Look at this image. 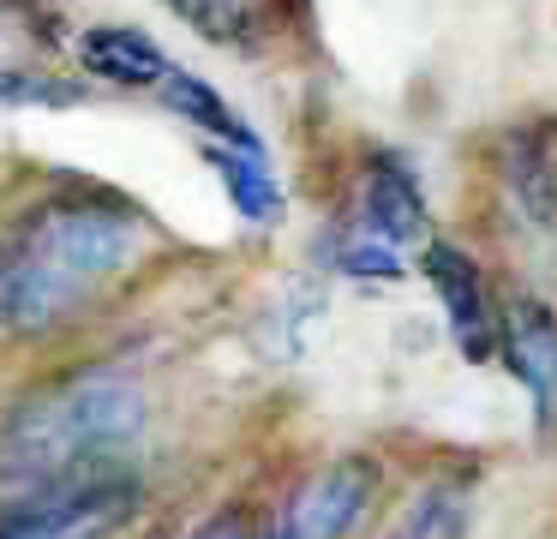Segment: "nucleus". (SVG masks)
Wrapping results in <instances>:
<instances>
[{
    "instance_id": "f257e3e1",
    "label": "nucleus",
    "mask_w": 557,
    "mask_h": 539,
    "mask_svg": "<svg viewBox=\"0 0 557 539\" xmlns=\"http://www.w3.org/2000/svg\"><path fill=\"white\" fill-rule=\"evenodd\" d=\"M150 240H157V222L126 192L97 186V180L49 186L0 234L7 246L0 323L25 342L61 335L150 258Z\"/></svg>"
},
{
    "instance_id": "f03ea898",
    "label": "nucleus",
    "mask_w": 557,
    "mask_h": 539,
    "mask_svg": "<svg viewBox=\"0 0 557 539\" xmlns=\"http://www.w3.org/2000/svg\"><path fill=\"white\" fill-rule=\"evenodd\" d=\"M150 419V395L121 359H78L0 407V486L73 474L133 455Z\"/></svg>"
},
{
    "instance_id": "7ed1b4c3",
    "label": "nucleus",
    "mask_w": 557,
    "mask_h": 539,
    "mask_svg": "<svg viewBox=\"0 0 557 539\" xmlns=\"http://www.w3.org/2000/svg\"><path fill=\"white\" fill-rule=\"evenodd\" d=\"M377 491H384V467L366 450H342L330 462H318L282 498V510L270 515L264 539H354L360 522L372 515Z\"/></svg>"
},
{
    "instance_id": "20e7f679",
    "label": "nucleus",
    "mask_w": 557,
    "mask_h": 539,
    "mask_svg": "<svg viewBox=\"0 0 557 539\" xmlns=\"http://www.w3.org/2000/svg\"><path fill=\"white\" fill-rule=\"evenodd\" d=\"M497 359L521 383L533 438L557 443V306L533 287L497 294Z\"/></svg>"
},
{
    "instance_id": "39448f33",
    "label": "nucleus",
    "mask_w": 557,
    "mask_h": 539,
    "mask_svg": "<svg viewBox=\"0 0 557 539\" xmlns=\"http://www.w3.org/2000/svg\"><path fill=\"white\" fill-rule=\"evenodd\" d=\"M342 222H348L354 234L377 240V246L401 252V258L420 252V240L432 234L420 168H413L401 150H366L360 168H354V192H348Z\"/></svg>"
},
{
    "instance_id": "423d86ee",
    "label": "nucleus",
    "mask_w": 557,
    "mask_h": 539,
    "mask_svg": "<svg viewBox=\"0 0 557 539\" xmlns=\"http://www.w3.org/2000/svg\"><path fill=\"white\" fill-rule=\"evenodd\" d=\"M413 264H420L425 287L437 294V311H444V330L456 342V354L468 366L497 359V294H492V275L480 270V258L444 234H425Z\"/></svg>"
},
{
    "instance_id": "0eeeda50",
    "label": "nucleus",
    "mask_w": 557,
    "mask_h": 539,
    "mask_svg": "<svg viewBox=\"0 0 557 539\" xmlns=\"http://www.w3.org/2000/svg\"><path fill=\"white\" fill-rule=\"evenodd\" d=\"M497 192H504L509 216L521 228L557 240V126L552 120L504 132V144H497Z\"/></svg>"
},
{
    "instance_id": "6e6552de",
    "label": "nucleus",
    "mask_w": 557,
    "mask_h": 539,
    "mask_svg": "<svg viewBox=\"0 0 557 539\" xmlns=\"http://www.w3.org/2000/svg\"><path fill=\"white\" fill-rule=\"evenodd\" d=\"M66 48H73L78 78L102 84V90H157L162 72L174 66L157 36H145L138 24H85Z\"/></svg>"
},
{
    "instance_id": "1a4fd4ad",
    "label": "nucleus",
    "mask_w": 557,
    "mask_h": 539,
    "mask_svg": "<svg viewBox=\"0 0 557 539\" xmlns=\"http://www.w3.org/2000/svg\"><path fill=\"white\" fill-rule=\"evenodd\" d=\"M157 108L162 114H174L181 126H193L198 138H210V144H246V150H264V138H258V126L240 114V108L228 102V96L216 90V84L205 78V72H193V66H181L174 60L169 72H162V84L157 90Z\"/></svg>"
},
{
    "instance_id": "9d476101",
    "label": "nucleus",
    "mask_w": 557,
    "mask_h": 539,
    "mask_svg": "<svg viewBox=\"0 0 557 539\" xmlns=\"http://www.w3.org/2000/svg\"><path fill=\"white\" fill-rule=\"evenodd\" d=\"M205 150V168L222 180V198L228 210L240 216L246 228H276L282 210H288V192H282L276 168H270V150H246V144H210L198 138Z\"/></svg>"
},
{
    "instance_id": "9b49d317",
    "label": "nucleus",
    "mask_w": 557,
    "mask_h": 539,
    "mask_svg": "<svg viewBox=\"0 0 557 539\" xmlns=\"http://www.w3.org/2000/svg\"><path fill=\"white\" fill-rule=\"evenodd\" d=\"M473 527V479L468 474H432L408 491L396 515H389L384 539H468Z\"/></svg>"
},
{
    "instance_id": "f8f14e48",
    "label": "nucleus",
    "mask_w": 557,
    "mask_h": 539,
    "mask_svg": "<svg viewBox=\"0 0 557 539\" xmlns=\"http://www.w3.org/2000/svg\"><path fill=\"white\" fill-rule=\"evenodd\" d=\"M162 7L174 12V19L186 24L193 36H205V42L216 48H240V54H252V48H264L270 36V0H162Z\"/></svg>"
},
{
    "instance_id": "ddd939ff",
    "label": "nucleus",
    "mask_w": 557,
    "mask_h": 539,
    "mask_svg": "<svg viewBox=\"0 0 557 539\" xmlns=\"http://www.w3.org/2000/svg\"><path fill=\"white\" fill-rule=\"evenodd\" d=\"M90 84L78 72H54V66H30V60H7L0 54V108H18V114H66V108H85Z\"/></svg>"
},
{
    "instance_id": "4468645a",
    "label": "nucleus",
    "mask_w": 557,
    "mask_h": 539,
    "mask_svg": "<svg viewBox=\"0 0 557 539\" xmlns=\"http://www.w3.org/2000/svg\"><path fill=\"white\" fill-rule=\"evenodd\" d=\"M0 12L42 48H61L73 42V19H66V0H0Z\"/></svg>"
},
{
    "instance_id": "2eb2a0df",
    "label": "nucleus",
    "mask_w": 557,
    "mask_h": 539,
    "mask_svg": "<svg viewBox=\"0 0 557 539\" xmlns=\"http://www.w3.org/2000/svg\"><path fill=\"white\" fill-rule=\"evenodd\" d=\"M186 539H264V522H258L246 503H228V510L205 515V522H198Z\"/></svg>"
},
{
    "instance_id": "dca6fc26",
    "label": "nucleus",
    "mask_w": 557,
    "mask_h": 539,
    "mask_svg": "<svg viewBox=\"0 0 557 539\" xmlns=\"http://www.w3.org/2000/svg\"><path fill=\"white\" fill-rule=\"evenodd\" d=\"M0 287H7V246H0Z\"/></svg>"
}]
</instances>
